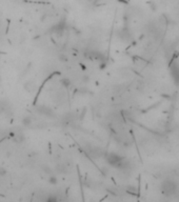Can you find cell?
I'll return each mask as SVG.
<instances>
[{
	"label": "cell",
	"mask_w": 179,
	"mask_h": 202,
	"mask_svg": "<svg viewBox=\"0 0 179 202\" xmlns=\"http://www.w3.org/2000/svg\"><path fill=\"white\" fill-rule=\"evenodd\" d=\"M122 159H123V157L120 156L119 154H116V153H110L106 155V157H105L106 162H108L111 166H114V167H116L118 163L120 162Z\"/></svg>",
	"instance_id": "3957f363"
},
{
	"label": "cell",
	"mask_w": 179,
	"mask_h": 202,
	"mask_svg": "<svg viewBox=\"0 0 179 202\" xmlns=\"http://www.w3.org/2000/svg\"><path fill=\"white\" fill-rule=\"evenodd\" d=\"M36 112H37L39 115L44 117H54V112L51 107H49L47 105H43V104H40V105H37L36 106Z\"/></svg>",
	"instance_id": "277c9868"
},
{
	"label": "cell",
	"mask_w": 179,
	"mask_h": 202,
	"mask_svg": "<svg viewBox=\"0 0 179 202\" xmlns=\"http://www.w3.org/2000/svg\"><path fill=\"white\" fill-rule=\"evenodd\" d=\"M21 123H22V125H23V126L28 127V126H31L32 124H33V119H32L30 116H25V117H23V119H22Z\"/></svg>",
	"instance_id": "52a82bcc"
},
{
	"label": "cell",
	"mask_w": 179,
	"mask_h": 202,
	"mask_svg": "<svg viewBox=\"0 0 179 202\" xmlns=\"http://www.w3.org/2000/svg\"><path fill=\"white\" fill-rule=\"evenodd\" d=\"M56 171L60 175H63V174H66L68 171H66V168H65V166L63 165V164H57V165H56Z\"/></svg>",
	"instance_id": "ba28073f"
},
{
	"label": "cell",
	"mask_w": 179,
	"mask_h": 202,
	"mask_svg": "<svg viewBox=\"0 0 179 202\" xmlns=\"http://www.w3.org/2000/svg\"><path fill=\"white\" fill-rule=\"evenodd\" d=\"M118 37H119L121 40H123V41L130 40L131 39V33H130V31H129V28H121L120 31L118 32Z\"/></svg>",
	"instance_id": "5b68a950"
},
{
	"label": "cell",
	"mask_w": 179,
	"mask_h": 202,
	"mask_svg": "<svg viewBox=\"0 0 179 202\" xmlns=\"http://www.w3.org/2000/svg\"><path fill=\"white\" fill-rule=\"evenodd\" d=\"M161 190H162V194L165 196H172L176 193L177 183L172 179H165L161 183Z\"/></svg>",
	"instance_id": "6da1fadb"
},
{
	"label": "cell",
	"mask_w": 179,
	"mask_h": 202,
	"mask_svg": "<svg viewBox=\"0 0 179 202\" xmlns=\"http://www.w3.org/2000/svg\"><path fill=\"white\" fill-rule=\"evenodd\" d=\"M170 72L172 79L177 86H179V60L174 59L170 65Z\"/></svg>",
	"instance_id": "7a4b0ae2"
},
{
	"label": "cell",
	"mask_w": 179,
	"mask_h": 202,
	"mask_svg": "<svg viewBox=\"0 0 179 202\" xmlns=\"http://www.w3.org/2000/svg\"><path fill=\"white\" fill-rule=\"evenodd\" d=\"M60 84L63 87H65V89H68L71 86V80L68 79V78H61L60 79Z\"/></svg>",
	"instance_id": "9c48e42d"
},
{
	"label": "cell",
	"mask_w": 179,
	"mask_h": 202,
	"mask_svg": "<svg viewBox=\"0 0 179 202\" xmlns=\"http://www.w3.org/2000/svg\"><path fill=\"white\" fill-rule=\"evenodd\" d=\"M58 58H59V61L68 62V57H66V55H64V54H60V55L58 56Z\"/></svg>",
	"instance_id": "8fae6325"
},
{
	"label": "cell",
	"mask_w": 179,
	"mask_h": 202,
	"mask_svg": "<svg viewBox=\"0 0 179 202\" xmlns=\"http://www.w3.org/2000/svg\"><path fill=\"white\" fill-rule=\"evenodd\" d=\"M6 174H7L6 168L3 167V166H0V177H4V176H6Z\"/></svg>",
	"instance_id": "7c38bea8"
},
{
	"label": "cell",
	"mask_w": 179,
	"mask_h": 202,
	"mask_svg": "<svg viewBox=\"0 0 179 202\" xmlns=\"http://www.w3.org/2000/svg\"><path fill=\"white\" fill-rule=\"evenodd\" d=\"M47 182H49L51 185H57V184H58V178H57L56 175L51 174V175H49V177H47Z\"/></svg>",
	"instance_id": "8992f818"
},
{
	"label": "cell",
	"mask_w": 179,
	"mask_h": 202,
	"mask_svg": "<svg viewBox=\"0 0 179 202\" xmlns=\"http://www.w3.org/2000/svg\"><path fill=\"white\" fill-rule=\"evenodd\" d=\"M41 168H42V171H43L45 175H47V176L51 175V174H53V171H52V168H51V166L46 165V164H43Z\"/></svg>",
	"instance_id": "30bf717a"
},
{
	"label": "cell",
	"mask_w": 179,
	"mask_h": 202,
	"mask_svg": "<svg viewBox=\"0 0 179 202\" xmlns=\"http://www.w3.org/2000/svg\"><path fill=\"white\" fill-rule=\"evenodd\" d=\"M58 198H57V197H55V196H52V195H51V196L49 197V198H47V199H46V201H49V202H56V201H58Z\"/></svg>",
	"instance_id": "4fadbf2b"
}]
</instances>
